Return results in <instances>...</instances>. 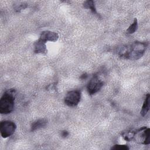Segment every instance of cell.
Segmentation results:
<instances>
[{
    "label": "cell",
    "mask_w": 150,
    "mask_h": 150,
    "mask_svg": "<svg viewBox=\"0 0 150 150\" xmlns=\"http://www.w3.org/2000/svg\"><path fill=\"white\" fill-rule=\"evenodd\" d=\"M134 134H135V131L131 130V131H128L127 132H124L122 134V135L125 140L128 141H130L134 139Z\"/></svg>",
    "instance_id": "13"
},
{
    "label": "cell",
    "mask_w": 150,
    "mask_h": 150,
    "mask_svg": "<svg viewBox=\"0 0 150 150\" xmlns=\"http://www.w3.org/2000/svg\"><path fill=\"white\" fill-rule=\"evenodd\" d=\"M34 52L36 53L45 54L47 52L46 43L40 40L36 41L34 44Z\"/></svg>",
    "instance_id": "8"
},
{
    "label": "cell",
    "mask_w": 150,
    "mask_h": 150,
    "mask_svg": "<svg viewBox=\"0 0 150 150\" xmlns=\"http://www.w3.org/2000/svg\"><path fill=\"white\" fill-rule=\"evenodd\" d=\"M111 149L127 150V149H129V148L127 145H115L113 147L111 148Z\"/></svg>",
    "instance_id": "14"
},
{
    "label": "cell",
    "mask_w": 150,
    "mask_h": 150,
    "mask_svg": "<svg viewBox=\"0 0 150 150\" xmlns=\"http://www.w3.org/2000/svg\"><path fill=\"white\" fill-rule=\"evenodd\" d=\"M146 46L147 44L145 42H135L129 45L122 47L119 51V55L122 58L137 60L144 55Z\"/></svg>",
    "instance_id": "1"
},
{
    "label": "cell",
    "mask_w": 150,
    "mask_h": 150,
    "mask_svg": "<svg viewBox=\"0 0 150 150\" xmlns=\"http://www.w3.org/2000/svg\"><path fill=\"white\" fill-rule=\"evenodd\" d=\"M103 84V81L98 79L97 75H94L89 81L87 86V91L89 94L93 95L100 91Z\"/></svg>",
    "instance_id": "6"
},
{
    "label": "cell",
    "mask_w": 150,
    "mask_h": 150,
    "mask_svg": "<svg viewBox=\"0 0 150 150\" xmlns=\"http://www.w3.org/2000/svg\"><path fill=\"white\" fill-rule=\"evenodd\" d=\"M83 6L86 9H90L93 13L97 14L96 9V7L94 5V2L93 1L89 0V1H85L83 4Z\"/></svg>",
    "instance_id": "11"
},
{
    "label": "cell",
    "mask_w": 150,
    "mask_h": 150,
    "mask_svg": "<svg viewBox=\"0 0 150 150\" xmlns=\"http://www.w3.org/2000/svg\"><path fill=\"white\" fill-rule=\"evenodd\" d=\"M58 38H59V35L57 33L49 31V30H46L41 33L39 40L45 43L47 41L54 42L57 40Z\"/></svg>",
    "instance_id": "7"
},
{
    "label": "cell",
    "mask_w": 150,
    "mask_h": 150,
    "mask_svg": "<svg viewBox=\"0 0 150 150\" xmlns=\"http://www.w3.org/2000/svg\"><path fill=\"white\" fill-rule=\"evenodd\" d=\"M68 135H69V132H68V131H67L66 130L62 131L61 132V135L63 138H66L67 136H68Z\"/></svg>",
    "instance_id": "15"
},
{
    "label": "cell",
    "mask_w": 150,
    "mask_h": 150,
    "mask_svg": "<svg viewBox=\"0 0 150 150\" xmlns=\"http://www.w3.org/2000/svg\"><path fill=\"white\" fill-rule=\"evenodd\" d=\"M15 98L14 89H9L4 93L0 100V112L2 114H9L13 110Z\"/></svg>",
    "instance_id": "2"
},
{
    "label": "cell",
    "mask_w": 150,
    "mask_h": 150,
    "mask_svg": "<svg viewBox=\"0 0 150 150\" xmlns=\"http://www.w3.org/2000/svg\"><path fill=\"white\" fill-rule=\"evenodd\" d=\"M16 128V124L11 121H3L0 124L1 135L4 138L12 135Z\"/></svg>",
    "instance_id": "4"
},
{
    "label": "cell",
    "mask_w": 150,
    "mask_h": 150,
    "mask_svg": "<svg viewBox=\"0 0 150 150\" xmlns=\"http://www.w3.org/2000/svg\"><path fill=\"white\" fill-rule=\"evenodd\" d=\"M137 28H138V21L137 18H135L133 23L129 26V28L127 30V33L128 34L134 33L137 30Z\"/></svg>",
    "instance_id": "12"
},
{
    "label": "cell",
    "mask_w": 150,
    "mask_h": 150,
    "mask_svg": "<svg viewBox=\"0 0 150 150\" xmlns=\"http://www.w3.org/2000/svg\"><path fill=\"white\" fill-rule=\"evenodd\" d=\"M149 98H150V96L149 94H147L146 98L144 100V104L142 105V109L141 110V114L142 115V116H145L148 112L149 110Z\"/></svg>",
    "instance_id": "10"
},
{
    "label": "cell",
    "mask_w": 150,
    "mask_h": 150,
    "mask_svg": "<svg viewBox=\"0 0 150 150\" xmlns=\"http://www.w3.org/2000/svg\"><path fill=\"white\" fill-rule=\"evenodd\" d=\"M149 128L144 127L138 130L135 131L134 139L139 144L144 145H149L150 144L149 139Z\"/></svg>",
    "instance_id": "3"
},
{
    "label": "cell",
    "mask_w": 150,
    "mask_h": 150,
    "mask_svg": "<svg viewBox=\"0 0 150 150\" xmlns=\"http://www.w3.org/2000/svg\"><path fill=\"white\" fill-rule=\"evenodd\" d=\"M81 93L79 90H72L67 92L64 97V103L69 107H75L80 102Z\"/></svg>",
    "instance_id": "5"
},
{
    "label": "cell",
    "mask_w": 150,
    "mask_h": 150,
    "mask_svg": "<svg viewBox=\"0 0 150 150\" xmlns=\"http://www.w3.org/2000/svg\"><path fill=\"white\" fill-rule=\"evenodd\" d=\"M47 123V121L46 119L42 118L39 119L36 121H35L33 123H32L31 125V128L30 130L32 131H34L35 130H37L38 129L42 128L46 125Z\"/></svg>",
    "instance_id": "9"
},
{
    "label": "cell",
    "mask_w": 150,
    "mask_h": 150,
    "mask_svg": "<svg viewBox=\"0 0 150 150\" xmlns=\"http://www.w3.org/2000/svg\"><path fill=\"white\" fill-rule=\"evenodd\" d=\"M87 77V75L86 74H83V75L81 76V79H86Z\"/></svg>",
    "instance_id": "16"
}]
</instances>
